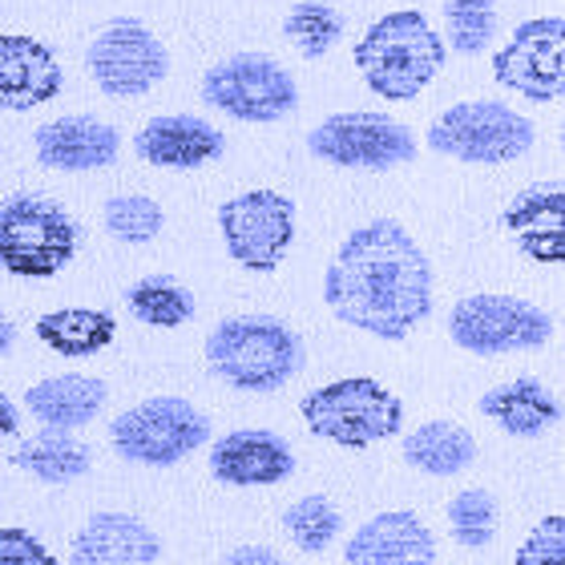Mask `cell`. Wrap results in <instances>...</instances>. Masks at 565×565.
<instances>
[{
  "label": "cell",
  "mask_w": 565,
  "mask_h": 565,
  "mask_svg": "<svg viewBox=\"0 0 565 565\" xmlns=\"http://www.w3.org/2000/svg\"><path fill=\"white\" fill-rule=\"evenodd\" d=\"M36 162L45 170H61V174H89V170H106L118 162L121 138L114 126L89 114H65L45 126H36L33 134Z\"/></svg>",
  "instance_id": "14"
},
{
  "label": "cell",
  "mask_w": 565,
  "mask_h": 565,
  "mask_svg": "<svg viewBox=\"0 0 565 565\" xmlns=\"http://www.w3.org/2000/svg\"><path fill=\"white\" fill-rule=\"evenodd\" d=\"M77 255V223L41 194L0 202V267L21 279H53Z\"/></svg>",
  "instance_id": "4"
},
{
  "label": "cell",
  "mask_w": 565,
  "mask_h": 565,
  "mask_svg": "<svg viewBox=\"0 0 565 565\" xmlns=\"http://www.w3.org/2000/svg\"><path fill=\"white\" fill-rule=\"evenodd\" d=\"M73 565H153L162 542L134 513H94L73 537Z\"/></svg>",
  "instance_id": "20"
},
{
  "label": "cell",
  "mask_w": 565,
  "mask_h": 565,
  "mask_svg": "<svg viewBox=\"0 0 565 565\" xmlns=\"http://www.w3.org/2000/svg\"><path fill=\"white\" fill-rule=\"evenodd\" d=\"M501 226L533 263H545V267L565 263V186L537 182L521 190L501 214Z\"/></svg>",
  "instance_id": "17"
},
{
  "label": "cell",
  "mask_w": 565,
  "mask_h": 565,
  "mask_svg": "<svg viewBox=\"0 0 565 565\" xmlns=\"http://www.w3.org/2000/svg\"><path fill=\"white\" fill-rule=\"evenodd\" d=\"M126 307L150 328H182L194 319V291L174 275H146L126 291Z\"/></svg>",
  "instance_id": "26"
},
{
  "label": "cell",
  "mask_w": 565,
  "mask_h": 565,
  "mask_svg": "<svg viewBox=\"0 0 565 565\" xmlns=\"http://www.w3.org/2000/svg\"><path fill=\"white\" fill-rule=\"evenodd\" d=\"M218 565H282V557L275 550H267V545H243V550H235Z\"/></svg>",
  "instance_id": "34"
},
{
  "label": "cell",
  "mask_w": 565,
  "mask_h": 565,
  "mask_svg": "<svg viewBox=\"0 0 565 565\" xmlns=\"http://www.w3.org/2000/svg\"><path fill=\"white\" fill-rule=\"evenodd\" d=\"M211 472L223 484H279L295 472V452L271 428H235L211 448Z\"/></svg>",
  "instance_id": "18"
},
{
  "label": "cell",
  "mask_w": 565,
  "mask_h": 565,
  "mask_svg": "<svg viewBox=\"0 0 565 565\" xmlns=\"http://www.w3.org/2000/svg\"><path fill=\"white\" fill-rule=\"evenodd\" d=\"M85 65H89V77H94V85L102 94L141 97L150 94L153 85L166 82L170 53L153 36V29H146V21H138V17H114L89 41Z\"/></svg>",
  "instance_id": "11"
},
{
  "label": "cell",
  "mask_w": 565,
  "mask_h": 565,
  "mask_svg": "<svg viewBox=\"0 0 565 565\" xmlns=\"http://www.w3.org/2000/svg\"><path fill=\"white\" fill-rule=\"evenodd\" d=\"M448 335L472 355L533 352L554 335V319L518 295H469L448 311Z\"/></svg>",
  "instance_id": "9"
},
{
  "label": "cell",
  "mask_w": 565,
  "mask_h": 565,
  "mask_svg": "<svg viewBox=\"0 0 565 565\" xmlns=\"http://www.w3.org/2000/svg\"><path fill=\"white\" fill-rule=\"evenodd\" d=\"M493 82L509 94L530 102H557L565 89V21L533 17L518 24L509 41L497 49Z\"/></svg>",
  "instance_id": "13"
},
{
  "label": "cell",
  "mask_w": 565,
  "mask_h": 565,
  "mask_svg": "<svg viewBox=\"0 0 565 565\" xmlns=\"http://www.w3.org/2000/svg\"><path fill=\"white\" fill-rule=\"evenodd\" d=\"M533 141H537V126L493 97L457 102L428 126V146L436 153L469 166L518 162L533 150Z\"/></svg>",
  "instance_id": "6"
},
{
  "label": "cell",
  "mask_w": 565,
  "mask_h": 565,
  "mask_svg": "<svg viewBox=\"0 0 565 565\" xmlns=\"http://www.w3.org/2000/svg\"><path fill=\"white\" fill-rule=\"evenodd\" d=\"M348 565H433L436 537L428 533L416 513L392 509L352 533L348 542Z\"/></svg>",
  "instance_id": "19"
},
{
  "label": "cell",
  "mask_w": 565,
  "mask_h": 565,
  "mask_svg": "<svg viewBox=\"0 0 565 565\" xmlns=\"http://www.w3.org/2000/svg\"><path fill=\"white\" fill-rule=\"evenodd\" d=\"M307 150L319 162L343 166V170H396L416 158V138L401 118L348 109V114H331L319 121L307 134Z\"/></svg>",
  "instance_id": "10"
},
{
  "label": "cell",
  "mask_w": 565,
  "mask_h": 565,
  "mask_svg": "<svg viewBox=\"0 0 565 565\" xmlns=\"http://www.w3.org/2000/svg\"><path fill=\"white\" fill-rule=\"evenodd\" d=\"M17 428H21V416H17V404H12L9 396L0 392V436H12V433H17Z\"/></svg>",
  "instance_id": "35"
},
{
  "label": "cell",
  "mask_w": 565,
  "mask_h": 565,
  "mask_svg": "<svg viewBox=\"0 0 565 565\" xmlns=\"http://www.w3.org/2000/svg\"><path fill=\"white\" fill-rule=\"evenodd\" d=\"M57 53L29 33H0V109L29 114L61 94Z\"/></svg>",
  "instance_id": "15"
},
{
  "label": "cell",
  "mask_w": 565,
  "mask_h": 565,
  "mask_svg": "<svg viewBox=\"0 0 565 565\" xmlns=\"http://www.w3.org/2000/svg\"><path fill=\"white\" fill-rule=\"evenodd\" d=\"M206 364L238 392H279L303 367V340L275 316H231L206 335Z\"/></svg>",
  "instance_id": "3"
},
{
  "label": "cell",
  "mask_w": 565,
  "mask_h": 565,
  "mask_svg": "<svg viewBox=\"0 0 565 565\" xmlns=\"http://www.w3.org/2000/svg\"><path fill=\"white\" fill-rule=\"evenodd\" d=\"M299 413L311 433L343 448H367L376 440H388L404 424L401 396H392L372 376L335 380V384L307 392L299 401Z\"/></svg>",
  "instance_id": "5"
},
{
  "label": "cell",
  "mask_w": 565,
  "mask_h": 565,
  "mask_svg": "<svg viewBox=\"0 0 565 565\" xmlns=\"http://www.w3.org/2000/svg\"><path fill=\"white\" fill-rule=\"evenodd\" d=\"M445 36L436 33L420 9L384 12L355 41L352 61L372 94L384 102H413L445 70Z\"/></svg>",
  "instance_id": "2"
},
{
  "label": "cell",
  "mask_w": 565,
  "mask_h": 565,
  "mask_svg": "<svg viewBox=\"0 0 565 565\" xmlns=\"http://www.w3.org/2000/svg\"><path fill=\"white\" fill-rule=\"evenodd\" d=\"M0 565H57V557L29 530H0Z\"/></svg>",
  "instance_id": "33"
},
{
  "label": "cell",
  "mask_w": 565,
  "mask_h": 565,
  "mask_svg": "<svg viewBox=\"0 0 565 565\" xmlns=\"http://www.w3.org/2000/svg\"><path fill=\"white\" fill-rule=\"evenodd\" d=\"M202 102L235 121L267 126V121L287 118L299 106V85L267 53H235L206 70Z\"/></svg>",
  "instance_id": "7"
},
{
  "label": "cell",
  "mask_w": 565,
  "mask_h": 565,
  "mask_svg": "<svg viewBox=\"0 0 565 565\" xmlns=\"http://www.w3.org/2000/svg\"><path fill=\"white\" fill-rule=\"evenodd\" d=\"M445 36L448 49L460 57H477L497 36L493 0H445Z\"/></svg>",
  "instance_id": "29"
},
{
  "label": "cell",
  "mask_w": 565,
  "mask_h": 565,
  "mask_svg": "<svg viewBox=\"0 0 565 565\" xmlns=\"http://www.w3.org/2000/svg\"><path fill=\"white\" fill-rule=\"evenodd\" d=\"M109 440L121 460L170 469L211 440V420L182 396H153L109 424Z\"/></svg>",
  "instance_id": "8"
},
{
  "label": "cell",
  "mask_w": 565,
  "mask_h": 565,
  "mask_svg": "<svg viewBox=\"0 0 565 565\" xmlns=\"http://www.w3.org/2000/svg\"><path fill=\"white\" fill-rule=\"evenodd\" d=\"M223 150V130L199 114H158L134 138V153L158 170H199Z\"/></svg>",
  "instance_id": "16"
},
{
  "label": "cell",
  "mask_w": 565,
  "mask_h": 565,
  "mask_svg": "<svg viewBox=\"0 0 565 565\" xmlns=\"http://www.w3.org/2000/svg\"><path fill=\"white\" fill-rule=\"evenodd\" d=\"M404 460L428 477H457L477 460V440L452 420H428L404 436Z\"/></svg>",
  "instance_id": "24"
},
{
  "label": "cell",
  "mask_w": 565,
  "mask_h": 565,
  "mask_svg": "<svg viewBox=\"0 0 565 565\" xmlns=\"http://www.w3.org/2000/svg\"><path fill=\"white\" fill-rule=\"evenodd\" d=\"M106 401H109L106 380L77 376V372L41 380V384H33V388L24 392V408L45 424V428H65V433L94 420L106 408Z\"/></svg>",
  "instance_id": "22"
},
{
  "label": "cell",
  "mask_w": 565,
  "mask_h": 565,
  "mask_svg": "<svg viewBox=\"0 0 565 565\" xmlns=\"http://www.w3.org/2000/svg\"><path fill=\"white\" fill-rule=\"evenodd\" d=\"M448 530L465 550H484L497 533V501L489 489H465L448 501Z\"/></svg>",
  "instance_id": "31"
},
{
  "label": "cell",
  "mask_w": 565,
  "mask_h": 565,
  "mask_svg": "<svg viewBox=\"0 0 565 565\" xmlns=\"http://www.w3.org/2000/svg\"><path fill=\"white\" fill-rule=\"evenodd\" d=\"M33 331L36 340L53 348L57 355L82 360V355L106 352L118 335V319L109 311H97V307H61V311H49V316L36 319Z\"/></svg>",
  "instance_id": "23"
},
{
  "label": "cell",
  "mask_w": 565,
  "mask_h": 565,
  "mask_svg": "<svg viewBox=\"0 0 565 565\" xmlns=\"http://www.w3.org/2000/svg\"><path fill=\"white\" fill-rule=\"evenodd\" d=\"M518 565H565V518L554 513L525 537L518 550Z\"/></svg>",
  "instance_id": "32"
},
{
  "label": "cell",
  "mask_w": 565,
  "mask_h": 565,
  "mask_svg": "<svg viewBox=\"0 0 565 565\" xmlns=\"http://www.w3.org/2000/svg\"><path fill=\"white\" fill-rule=\"evenodd\" d=\"M481 413L509 436L533 440V436L550 433L562 420V404L537 376H521L509 384H497L481 396Z\"/></svg>",
  "instance_id": "21"
},
{
  "label": "cell",
  "mask_w": 565,
  "mask_h": 565,
  "mask_svg": "<svg viewBox=\"0 0 565 565\" xmlns=\"http://www.w3.org/2000/svg\"><path fill=\"white\" fill-rule=\"evenodd\" d=\"M343 12L331 0H295L291 12L282 17V36L291 41L299 57L319 61L343 41Z\"/></svg>",
  "instance_id": "27"
},
{
  "label": "cell",
  "mask_w": 565,
  "mask_h": 565,
  "mask_svg": "<svg viewBox=\"0 0 565 565\" xmlns=\"http://www.w3.org/2000/svg\"><path fill=\"white\" fill-rule=\"evenodd\" d=\"M323 299L340 323L401 343L433 316V263L396 218H372L340 243Z\"/></svg>",
  "instance_id": "1"
},
{
  "label": "cell",
  "mask_w": 565,
  "mask_h": 565,
  "mask_svg": "<svg viewBox=\"0 0 565 565\" xmlns=\"http://www.w3.org/2000/svg\"><path fill=\"white\" fill-rule=\"evenodd\" d=\"M12 465L24 472H33L36 481H45V484H70L89 472L94 457H89V445H82V440L73 433H65V428H41V433L29 436V440L12 452Z\"/></svg>",
  "instance_id": "25"
},
{
  "label": "cell",
  "mask_w": 565,
  "mask_h": 565,
  "mask_svg": "<svg viewBox=\"0 0 565 565\" xmlns=\"http://www.w3.org/2000/svg\"><path fill=\"white\" fill-rule=\"evenodd\" d=\"M12 340H17V331H12V323H9V319H4V311H0V355L9 352Z\"/></svg>",
  "instance_id": "36"
},
{
  "label": "cell",
  "mask_w": 565,
  "mask_h": 565,
  "mask_svg": "<svg viewBox=\"0 0 565 565\" xmlns=\"http://www.w3.org/2000/svg\"><path fill=\"white\" fill-rule=\"evenodd\" d=\"M102 223L118 243H130V247H141V243H153L162 235L166 214L162 206L146 194H114L102 211Z\"/></svg>",
  "instance_id": "30"
},
{
  "label": "cell",
  "mask_w": 565,
  "mask_h": 565,
  "mask_svg": "<svg viewBox=\"0 0 565 565\" xmlns=\"http://www.w3.org/2000/svg\"><path fill=\"white\" fill-rule=\"evenodd\" d=\"M218 231L238 267L271 275L295 238V202L279 190H243L218 206Z\"/></svg>",
  "instance_id": "12"
},
{
  "label": "cell",
  "mask_w": 565,
  "mask_h": 565,
  "mask_svg": "<svg viewBox=\"0 0 565 565\" xmlns=\"http://www.w3.org/2000/svg\"><path fill=\"white\" fill-rule=\"evenodd\" d=\"M282 530H287V537H291L303 554H323V550L340 537L343 518L328 497L311 493V497H299L295 505L282 509Z\"/></svg>",
  "instance_id": "28"
}]
</instances>
